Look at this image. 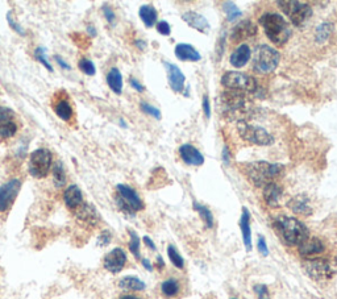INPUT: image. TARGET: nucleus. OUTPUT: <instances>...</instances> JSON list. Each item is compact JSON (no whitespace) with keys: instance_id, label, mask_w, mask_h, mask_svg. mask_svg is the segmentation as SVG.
<instances>
[{"instance_id":"obj_1","label":"nucleus","mask_w":337,"mask_h":299,"mask_svg":"<svg viewBox=\"0 0 337 299\" xmlns=\"http://www.w3.org/2000/svg\"><path fill=\"white\" fill-rule=\"evenodd\" d=\"M273 227L278 236L287 245H301L309 237L308 228L295 218L289 216H278L273 223Z\"/></svg>"},{"instance_id":"obj_2","label":"nucleus","mask_w":337,"mask_h":299,"mask_svg":"<svg viewBox=\"0 0 337 299\" xmlns=\"http://www.w3.org/2000/svg\"><path fill=\"white\" fill-rule=\"evenodd\" d=\"M283 171V166L279 164H270V162L258 161L253 164H246L244 166L245 175L249 181L257 187L266 186L271 183L274 178H277Z\"/></svg>"},{"instance_id":"obj_3","label":"nucleus","mask_w":337,"mask_h":299,"mask_svg":"<svg viewBox=\"0 0 337 299\" xmlns=\"http://www.w3.org/2000/svg\"><path fill=\"white\" fill-rule=\"evenodd\" d=\"M260 25L265 31L269 40L277 46L285 45L290 38L291 31L287 21L278 13H265L260 19Z\"/></svg>"},{"instance_id":"obj_4","label":"nucleus","mask_w":337,"mask_h":299,"mask_svg":"<svg viewBox=\"0 0 337 299\" xmlns=\"http://www.w3.org/2000/svg\"><path fill=\"white\" fill-rule=\"evenodd\" d=\"M116 193L115 195V202L119 210L125 215L135 216L136 212L144 208V203L138 197L135 189H132L128 185H117Z\"/></svg>"},{"instance_id":"obj_5","label":"nucleus","mask_w":337,"mask_h":299,"mask_svg":"<svg viewBox=\"0 0 337 299\" xmlns=\"http://www.w3.org/2000/svg\"><path fill=\"white\" fill-rule=\"evenodd\" d=\"M279 58L281 56L275 49L268 45H260L254 50L253 67L260 74L273 73L279 64Z\"/></svg>"},{"instance_id":"obj_6","label":"nucleus","mask_w":337,"mask_h":299,"mask_svg":"<svg viewBox=\"0 0 337 299\" xmlns=\"http://www.w3.org/2000/svg\"><path fill=\"white\" fill-rule=\"evenodd\" d=\"M303 269L315 281L329 279L337 273V259H308L303 263Z\"/></svg>"},{"instance_id":"obj_7","label":"nucleus","mask_w":337,"mask_h":299,"mask_svg":"<svg viewBox=\"0 0 337 299\" xmlns=\"http://www.w3.org/2000/svg\"><path fill=\"white\" fill-rule=\"evenodd\" d=\"M52 166L53 154L46 148H38V149L33 150L29 156L28 170L33 178H37V179L45 178L52 170Z\"/></svg>"},{"instance_id":"obj_8","label":"nucleus","mask_w":337,"mask_h":299,"mask_svg":"<svg viewBox=\"0 0 337 299\" xmlns=\"http://www.w3.org/2000/svg\"><path fill=\"white\" fill-rule=\"evenodd\" d=\"M237 130H238L241 138L244 141L250 142L253 145L265 146L271 145L274 142L273 136L268 131L264 130L262 127L252 126V124H248L245 122H238L237 123Z\"/></svg>"},{"instance_id":"obj_9","label":"nucleus","mask_w":337,"mask_h":299,"mask_svg":"<svg viewBox=\"0 0 337 299\" xmlns=\"http://www.w3.org/2000/svg\"><path fill=\"white\" fill-rule=\"evenodd\" d=\"M221 85L225 89L233 90V91H245V93H253L257 90V82L249 74L240 73V71H228L221 77Z\"/></svg>"},{"instance_id":"obj_10","label":"nucleus","mask_w":337,"mask_h":299,"mask_svg":"<svg viewBox=\"0 0 337 299\" xmlns=\"http://www.w3.org/2000/svg\"><path fill=\"white\" fill-rule=\"evenodd\" d=\"M278 5L294 25H302L312 16V8L305 3L295 0H282L278 1Z\"/></svg>"},{"instance_id":"obj_11","label":"nucleus","mask_w":337,"mask_h":299,"mask_svg":"<svg viewBox=\"0 0 337 299\" xmlns=\"http://www.w3.org/2000/svg\"><path fill=\"white\" fill-rule=\"evenodd\" d=\"M19 132V120L12 109L0 105V138L9 140Z\"/></svg>"},{"instance_id":"obj_12","label":"nucleus","mask_w":337,"mask_h":299,"mask_svg":"<svg viewBox=\"0 0 337 299\" xmlns=\"http://www.w3.org/2000/svg\"><path fill=\"white\" fill-rule=\"evenodd\" d=\"M20 190L21 181L19 178H12L0 186V214H4L11 208Z\"/></svg>"},{"instance_id":"obj_13","label":"nucleus","mask_w":337,"mask_h":299,"mask_svg":"<svg viewBox=\"0 0 337 299\" xmlns=\"http://www.w3.org/2000/svg\"><path fill=\"white\" fill-rule=\"evenodd\" d=\"M52 108L57 116L60 117L62 122L71 123L74 117V108H72L70 98L64 90L57 93L52 99Z\"/></svg>"},{"instance_id":"obj_14","label":"nucleus","mask_w":337,"mask_h":299,"mask_svg":"<svg viewBox=\"0 0 337 299\" xmlns=\"http://www.w3.org/2000/svg\"><path fill=\"white\" fill-rule=\"evenodd\" d=\"M127 253L123 248H115L111 252H108L103 261V266L105 270H108L112 274L120 273L124 269L125 264H127Z\"/></svg>"},{"instance_id":"obj_15","label":"nucleus","mask_w":337,"mask_h":299,"mask_svg":"<svg viewBox=\"0 0 337 299\" xmlns=\"http://www.w3.org/2000/svg\"><path fill=\"white\" fill-rule=\"evenodd\" d=\"M165 67H166L168 85H170L171 90L175 91V93H181V91H183L186 81L185 74L182 73L181 69H179L177 65H174V64L165 62Z\"/></svg>"},{"instance_id":"obj_16","label":"nucleus","mask_w":337,"mask_h":299,"mask_svg":"<svg viewBox=\"0 0 337 299\" xmlns=\"http://www.w3.org/2000/svg\"><path fill=\"white\" fill-rule=\"evenodd\" d=\"M179 156H181L182 161L185 162L186 165L201 166L204 164L203 154L191 144H183L182 146H179Z\"/></svg>"},{"instance_id":"obj_17","label":"nucleus","mask_w":337,"mask_h":299,"mask_svg":"<svg viewBox=\"0 0 337 299\" xmlns=\"http://www.w3.org/2000/svg\"><path fill=\"white\" fill-rule=\"evenodd\" d=\"M75 215L79 222H82L83 224H87V226L95 227L98 226V223L101 222V215L98 214L97 208L91 206V204H87V203H83L75 211Z\"/></svg>"},{"instance_id":"obj_18","label":"nucleus","mask_w":337,"mask_h":299,"mask_svg":"<svg viewBox=\"0 0 337 299\" xmlns=\"http://www.w3.org/2000/svg\"><path fill=\"white\" fill-rule=\"evenodd\" d=\"M64 202L68 210L76 211L84 203L83 193L76 185H70L64 193Z\"/></svg>"},{"instance_id":"obj_19","label":"nucleus","mask_w":337,"mask_h":299,"mask_svg":"<svg viewBox=\"0 0 337 299\" xmlns=\"http://www.w3.org/2000/svg\"><path fill=\"white\" fill-rule=\"evenodd\" d=\"M298 252L302 257L309 259L312 256L320 255L324 252V244L317 237H308L298 247Z\"/></svg>"},{"instance_id":"obj_20","label":"nucleus","mask_w":337,"mask_h":299,"mask_svg":"<svg viewBox=\"0 0 337 299\" xmlns=\"http://www.w3.org/2000/svg\"><path fill=\"white\" fill-rule=\"evenodd\" d=\"M256 33H257V25L250 20H244L233 28L231 38L233 41H242L248 37L256 36Z\"/></svg>"},{"instance_id":"obj_21","label":"nucleus","mask_w":337,"mask_h":299,"mask_svg":"<svg viewBox=\"0 0 337 299\" xmlns=\"http://www.w3.org/2000/svg\"><path fill=\"white\" fill-rule=\"evenodd\" d=\"M183 21H186L191 28L197 29L198 32L201 33H208L211 31V25H209L208 20L204 16H202L199 13L194 12V11H189L182 15Z\"/></svg>"},{"instance_id":"obj_22","label":"nucleus","mask_w":337,"mask_h":299,"mask_svg":"<svg viewBox=\"0 0 337 299\" xmlns=\"http://www.w3.org/2000/svg\"><path fill=\"white\" fill-rule=\"evenodd\" d=\"M223 103L233 112H241L248 105V100L245 99L242 94H240V91L223 94Z\"/></svg>"},{"instance_id":"obj_23","label":"nucleus","mask_w":337,"mask_h":299,"mask_svg":"<svg viewBox=\"0 0 337 299\" xmlns=\"http://www.w3.org/2000/svg\"><path fill=\"white\" fill-rule=\"evenodd\" d=\"M289 208L294 214L302 215V216H309L312 214V207L309 204V199L305 195H297L289 200Z\"/></svg>"},{"instance_id":"obj_24","label":"nucleus","mask_w":337,"mask_h":299,"mask_svg":"<svg viewBox=\"0 0 337 299\" xmlns=\"http://www.w3.org/2000/svg\"><path fill=\"white\" fill-rule=\"evenodd\" d=\"M250 54H252V52H250L249 45L242 44L233 50L231 57H229V62H231V65L233 67L240 69V67H242V66L248 64V61L250 60Z\"/></svg>"},{"instance_id":"obj_25","label":"nucleus","mask_w":337,"mask_h":299,"mask_svg":"<svg viewBox=\"0 0 337 299\" xmlns=\"http://www.w3.org/2000/svg\"><path fill=\"white\" fill-rule=\"evenodd\" d=\"M175 56L181 61L198 62L202 60L201 53L190 44H178L175 46Z\"/></svg>"},{"instance_id":"obj_26","label":"nucleus","mask_w":337,"mask_h":299,"mask_svg":"<svg viewBox=\"0 0 337 299\" xmlns=\"http://www.w3.org/2000/svg\"><path fill=\"white\" fill-rule=\"evenodd\" d=\"M240 228L242 232V240L246 251H252V231H250V214L246 208H242L240 219Z\"/></svg>"},{"instance_id":"obj_27","label":"nucleus","mask_w":337,"mask_h":299,"mask_svg":"<svg viewBox=\"0 0 337 299\" xmlns=\"http://www.w3.org/2000/svg\"><path fill=\"white\" fill-rule=\"evenodd\" d=\"M282 193H283V190L279 185L273 182L268 183L264 189V199L269 206L277 207L282 197Z\"/></svg>"},{"instance_id":"obj_28","label":"nucleus","mask_w":337,"mask_h":299,"mask_svg":"<svg viewBox=\"0 0 337 299\" xmlns=\"http://www.w3.org/2000/svg\"><path fill=\"white\" fill-rule=\"evenodd\" d=\"M107 85L113 93L120 95L123 93V75L117 67H112L107 74Z\"/></svg>"},{"instance_id":"obj_29","label":"nucleus","mask_w":337,"mask_h":299,"mask_svg":"<svg viewBox=\"0 0 337 299\" xmlns=\"http://www.w3.org/2000/svg\"><path fill=\"white\" fill-rule=\"evenodd\" d=\"M119 287L121 290H127V291H142L145 290V285L140 278L137 277H133V275H127L124 278H121L119 281Z\"/></svg>"},{"instance_id":"obj_30","label":"nucleus","mask_w":337,"mask_h":299,"mask_svg":"<svg viewBox=\"0 0 337 299\" xmlns=\"http://www.w3.org/2000/svg\"><path fill=\"white\" fill-rule=\"evenodd\" d=\"M138 15H140V19L142 20V23L145 24L146 28H152L153 25L157 23V11L154 7L152 5H142L138 11Z\"/></svg>"},{"instance_id":"obj_31","label":"nucleus","mask_w":337,"mask_h":299,"mask_svg":"<svg viewBox=\"0 0 337 299\" xmlns=\"http://www.w3.org/2000/svg\"><path fill=\"white\" fill-rule=\"evenodd\" d=\"M161 290H162V294L168 298H173L175 295H178L179 290H181V286H179V282L177 279H166L165 282H162L161 285Z\"/></svg>"},{"instance_id":"obj_32","label":"nucleus","mask_w":337,"mask_h":299,"mask_svg":"<svg viewBox=\"0 0 337 299\" xmlns=\"http://www.w3.org/2000/svg\"><path fill=\"white\" fill-rule=\"evenodd\" d=\"M53 167V182L56 187H62L66 183V173H65V167L62 162H56Z\"/></svg>"},{"instance_id":"obj_33","label":"nucleus","mask_w":337,"mask_h":299,"mask_svg":"<svg viewBox=\"0 0 337 299\" xmlns=\"http://www.w3.org/2000/svg\"><path fill=\"white\" fill-rule=\"evenodd\" d=\"M194 210H197L198 212H199L202 220L204 222V224H205V227H207V228H212L213 227V215H212V212L209 211L208 207L202 206V204H199V203L194 202Z\"/></svg>"},{"instance_id":"obj_34","label":"nucleus","mask_w":337,"mask_h":299,"mask_svg":"<svg viewBox=\"0 0 337 299\" xmlns=\"http://www.w3.org/2000/svg\"><path fill=\"white\" fill-rule=\"evenodd\" d=\"M332 24H329V23H323V24L319 25L316 28V33H315V38H316L317 42L323 44L328 40L331 33H332Z\"/></svg>"},{"instance_id":"obj_35","label":"nucleus","mask_w":337,"mask_h":299,"mask_svg":"<svg viewBox=\"0 0 337 299\" xmlns=\"http://www.w3.org/2000/svg\"><path fill=\"white\" fill-rule=\"evenodd\" d=\"M224 12L225 15H227L228 21H235L237 20L238 17L242 16V12L240 11V8H238L235 3H232V1H227V3H224Z\"/></svg>"},{"instance_id":"obj_36","label":"nucleus","mask_w":337,"mask_h":299,"mask_svg":"<svg viewBox=\"0 0 337 299\" xmlns=\"http://www.w3.org/2000/svg\"><path fill=\"white\" fill-rule=\"evenodd\" d=\"M78 67L83 74L89 75V77H93L97 74V67L94 65V62L89 58H80L79 62H78Z\"/></svg>"},{"instance_id":"obj_37","label":"nucleus","mask_w":337,"mask_h":299,"mask_svg":"<svg viewBox=\"0 0 337 299\" xmlns=\"http://www.w3.org/2000/svg\"><path fill=\"white\" fill-rule=\"evenodd\" d=\"M129 236H131V240H129V251L132 253L136 259H140V237L138 234L135 232V231H129Z\"/></svg>"},{"instance_id":"obj_38","label":"nucleus","mask_w":337,"mask_h":299,"mask_svg":"<svg viewBox=\"0 0 337 299\" xmlns=\"http://www.w3.org/2000/svg\"><path fill=\"white\" fill-rule=\"evenodd\" d=\"M168 256L174 266L178 267V269H183V266H185V260H183V257L178 253V251L173 247V245H168Z\"/></svg>"},{"instance_id":"obj_39","label":"nucleus","mask_w":337,"mask_h":299,"mask_svg":"<svg viewBox=\"0 0 337 299\" xmlns=\"http://www.w3.org/2000/svg\"><path fill=\"white\" fill-rule=\"evenodd\" d=\"M34 57H36L37 61L40 62V64H42V66H45V67H46L49 71H53L52 64L49 62L48 57H46V49L45 48H37L36 50H34Z\"/></svg>"},{"instance_id":"obj_40","label":"nucleus","mask_w":337,"mask_h":299,"mask_svg":"<svg viewBox=\"0 0 337 299\" xmlns=\"http://www.w3.org/2000/svg\"><path fill=\"white\" fill-rule=\"evenodd\" d=\"M140 107H141V111H142V112L148 113V115L153 116L154 119H158V120L161 119L160 109L156 108V107H153L152 104H149V103H146V101H141Z\"/></svg>"},{"instance_id":"obj_41","label":"nucleus","mask_w":337,"mask_h":299,"mask_svg":"<svg viewBox=\"0 0 337 299\" xmlns=\"http://www.w3.org/2000/svg\"><path fill=\"white\" fill-rule=\"evenodd\" d=\"M7 21H8V24H9V27L15 31V32L17 33V34H20V36H27V33H25V31L23 29V27H21L19 23H17L15 19H13V16H12V13L9 12L8 15H7Z\"/></svg>"},{"instance_id":"obj_42","label":"nucleus","mask_w":337,"mask_h":299,"mask_svg":"<svg viewBox=\"0 0 337 299\" xmlns=\"http://www.w3.org/2000/svg\"><path fill=\"white\" fill-rule=\"evenodd\" d=\"M111 241H112V234H111V232L109 231H103L99 234V237H98L97 244L99 247H107Z\"/></svg>"},{"instance_id":"obj_43","label":"nucleus","mask_w":337,"mask_h":299,"mask_svg":"<svg viewBox=\"0 0 337 299\" xmlns=\"http://www.w3.org/2000/svg\"><path fill=\"white\" fill-rule=\"evenodd\" d=\"M254 293H256L258 299H270L269 289H268L266 285H256L254 286Z\"/></svg>"},{"instance_id":"obj_44","label":"nucleus","mask_w":337,"mask_h":299,"mask_svg":"<svg viewBox=\"0 0 337 299\" xmlns=\"http://www.w3.org/2000/svg\"><path fill=\"white\" fill-rule=\"evenodd\" d=\"M103 13H104V17L105 20L108 21L109 24H115V21H116V15H115V12H113V9L109 7V5H103Z\"/></svg>"},{"instance_id":"obj_45","label":"nucleus","mask_w":337,"mask_h":299,"mask_svg":"<svg viewBox=\"0 0 337 299\" xmlns=\"http://www.w3.org/2000/svg\"><path fill=\"white\" fill-rule=\"evenodd\" d=\"M157 32L162 34V36H168L171 33V28L168 25V21H160L157 23Z\"/></svg>"},{"instance_id":"obj_46","label":"nucleus","mask_w":337,"mask_h":299,"mask_svg":"<svg viewBox=\"0 0 337 299\" xmlns=\"http://www.w3.org/2000/svg\"><path fill=\"white\" fill-rule=\"evenodd\" d=\"M257 248H258V252H260L262 256L269 255V249H268V245H266V241H265V238H264V236H260V237H258Z\"/></svg>"},{"instance_id":"obj_47","label":"nucleus","mask_w":337,"mask_h":299,"mask_svg":"<svg viewBox=\"0 0 337 299\" xmlns=\"http://www.w3.org/2000/svg\"><path fill=\"white\" fill-rule=\"evenodd\" d=\"M203 112H204V116L207 119L211 117V105H209V99L207 95L203 97Z\"/></svg>"},{"instance_id":"obj_48","label":"nucleus","mask_w":337,"mask_h":299,"mask_svg":"<svg viewBox=\"0 0 337 299\" xmlns=\"http://www.w3.org/2000/svg\"><path fill=\"white\" fill-rule=\"evenodd\" d=\"M129 85L132 86V89L136 90L137 93H144L145 87L141 85L140 82L137 81L136 78H131V79H129Z\"/></svg>"},{"instance_id":"obj_49","label":"nucleus","mask_w":337,"mask_h":299,"mask_svg":"<svg viewBox=\"0 0 337 299\" xmlns=\"http://www.w3.org/2000/svg\"><path fill=\"white\" fill-rule=\"evenodd\" d=\"M54 58H56V61H57V64L62 67L64 70H71V66L68 65L67 62L65 61L64 58L62 57H60V56H54Z\"/></svg>"},{"instance_id":"obj_50","label":"nucleus","mask_w":337,"mask_h":299,"mask_svg":"<svg viewBox=\"0 0 337 299\" xmlns=\"http://www.w3.org/2000/svg\"><path fill=\"white\" fill-rule=\"evenodd\" d=\"M144 243H145V245H146V247H148V248H150L152 251H156V244L153 243L152 238L148 237V236H145V237H144Z\"/></svg>"},{"instance_id":"obj_51","label":"nucleus","mask_w":337,"mask_h":299,"mask_svg":"<svg viewBox=\"0 0 337 299\" xmlns=\"http://www.w3.org/2000/svg\"><path fill=\"white\" fill-rule=\"evenodd\" d=\"M229 160H231V158H229V150L227 146H224V149H223V161H224L225 165H228Z\"/></svg>"},{"instance_id":"obj_52","label":"nucleus","mask_w":337,"mask_h":299,"mask_svg":"<svg viewBox=\"0 0 337 299\" xmlns=\"http://www.w3.org/2000/svg\"><path fill=\"white\" fill-rule=\"evenodd\" d=\"M141 263H142V266H144L146 270H149V271L153 270V265L150 264V261H149L148 259H142L141 260Z\"/></svg>"},{"instance_id":"obj_53","label":"nucleus","mask_w":337,"mask_h":299,"mask_svg":"<svg viewBox=\"0 0 337 299\" xmlns=\"http://www.w3.org/2000/svg\"><path fill=\"white\" fill-rule=\"evenodd\" d=\"M136 46L140 50H144V49H146V42L145 41H142V40H137L136 41Z\"/></svg>"},{"instance_id":"obj_54","label":"nucleus","mask_w":337,"mask_h":299,"mask_svg":"<svg viewBox=\"0 0 337 299\" xmlns=\"http://www.w3.org/2000/svg\"><path fill=\"white\" fill-rule=\"evenodd\" d=\"M87 32H89V34L91 37L97 36V29L94 28L93 25H89V27H87Z\"/></svg>"},{"instance_id":"obj_55","label":"nucleus","mask_w":337,"mask_h":299,"mask_svg":"<svg viewBox=\"0 0 337 299\" xmlns=\"http://www.w3.org/2000/svg\"><path fill=\"white\" fill-rule=\"evenodd\" d=\"M157 266H158V269H164L165 267V263H164V260H162V257H161V256H158V257H157Z\"/></svg>"},{"instance_id":"obj_56","label":"nucleus","mask_w":337,"mask_h":299,"mask_svg":"<svg viewBox=\"0 0 337 299\" xmlns=\"http://www.w3.org/2000/svg\"><path fill=\"white\" fill-rule=\"evenodd\" d=\"M120 299H141V298L140 297H137V295L127 294V295H123V297H120Z\"/></svg>"}]
</instances>
